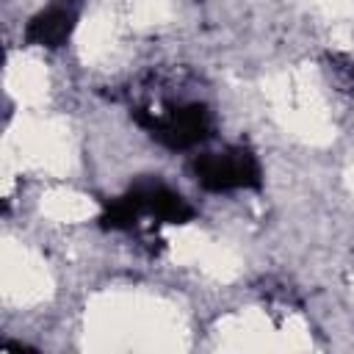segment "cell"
I'll list each match as a JSON object with an SVG mask.
<instances>
[{
	"label": "cell",
	"mask_w": 354,
	"mask_h": 354,
	"mask_svg": "<svg viewBox=\"0 0 354 354\" xmlns=\"http://www.w3.org/2000/svg\"><path fill=\"white\" fill-rule=\"evenodd\" d=\"M335 69L340 72V77H343V86L346 88H351L354 91V61H335Z\"/></svg>",
	"instance_id": "5b68a950"
},
{
	"label": "cell",
	"mask_w": 354,
	"mask_h": 354,
	"mask_svg": "<svg viewBox=\"0 0 354 354\" xmlns=\"http://www.w3.org/2000/svg\"><path fill=\"white\" fill-rule=\"evenodd\" d=\"M77 14H80V0H53L44 11H39L28 22L25 41L36 47H47V50L61 47L75 30Z\"/></svg>",
	"instance_id": "277c9868"
},
{
	"label": "cell",
	"mask_w": 354,
	"mask_h": 354,
	"mask_svg": "<svg viewBox=\"0 0 354 354\" xmlns=\"http://www.w3.org/2000/svg\"><path fill=\"white\" fill-rule=\"evenodd\" d=\"M133 119L169 149H194L213 136V113L205 102H174L163 100L158 105H136Z\"/></svg>",
	"instance_id": "7a4b0ae2"
},
{
	"label": "cell",
	"mask_w": 354,
	"mask_h": 354,
	"mask_svg": "<svg viewBox=\"0 0 354 354\" xmlns=\"http://www.w3.org/2000/svg\"><path fill=\"white\" fill-rule=\"evenodd\" d=\"M191 218H194V207L183 194H177L160 180H141L130 185L127 194L108 202L100 221L105 230L138 232L144 227H158V224H185Z\"/></svg>",
	"instance_id": "6da1fadb"
},
{
	"label": "cell",
	"mask_w": 354,
	"mask_h": 354,
	"mask_svg": "<svg viewBox=\"0 0 354 354\" xmlns=\"http://www.w3.org/2000/svg\"><path fill=\"white\" fill-rule=\"evenodd\" d=\"M191 174L205 191H213V194L260 188L263 183V171H260L254 152L241 144L196 155L191 160Z\"/></svg>",
	"instance_id": "3957f363"
}]
</instances>
